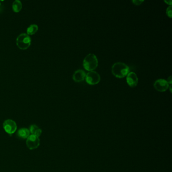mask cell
<instances>
[{
  "label": "cell",
  "mask_w": 172,
  "mask_h": 172,
  "mask_svg": "<svg viewBox=\"0 0 172 172\" xmlns=\"http://www.w3.org/2000/svg\"><path fill=\"white\" fill-rule=\"evenodd\" d=\"M112 72L116 78H123L130 72V68L124 63L116 62L112 67Z\"/></svg>",
  "instance_id": "1"
},
{
  "label": "cell",
  "mask_w": 172,
  "mask_h": 172,
  "mask_svg": "<svg viewBox=\"0 0 172 172\" xmlns=\"http://www.w3.org/2000/svg\"><path fill=\"white\" fill-rule=\"evenodd\" d=\"M83 66L88 71H94L98 66V59L96 55L92 53L87 55L83 60Z\"/></svg>",
  "instance_id": "2"
},
{
  "label": "cell",
  "mask_w": 172,
  "mask_h": 172,
  "mask_svg": "<svg viewBox=\"0 0 172 172\" xmlns=\"http://www.w3.org/2000/svg\"><path fill=\"white\" fill-rule=\"evenodd\" d=\"M31 39L27 33H21L16 38V45L20 50H27L30 47Z\"/></svg>",
  "instance_id": "3"
},
{
  "label": "cell",
  "mask_w": 172,
  "mask_h": 172,
  "mask_svg": "<svg viewBox=\"0 0 172 172\" xmlns=\"http://www.w3.org/2000/svg\"><path fill=\"white\" fill-rule=\"evenodd\" d=\"M86 82L89 85L94 86L98 84L101 81V76L95 71L88 72L86 74Z\"/></svg>",
  "instance_id": "4"
},
{
  "label": "cell",
  "mask_w": 172,
  "mask_h": 172,
  "mask_svg": "<svg viewBox=\"0 0 172 172\" xmlns=\"http://www.w3.org/2000/svg\"><path fill=\"white\" fill-rule=\"evenodd\" d=\"M3 128L6 132L9 134H12L16 131L17 126L15 121L8 119L4 121Z\"/></svg>",
  "instance_id": "5"
},
{
  "label": "cell",
  "mask_w": 172,
  "mask_h": 172,
  "mask_svg": "<svg viewBox=\"0 0 172 172\" xmlns=\"http://www.w3.org/2000/svg\"><path fill=\"white\" fill-rule=\"evenodd\" d=\"M169 84L167 80L164 79H157L153 84L154 88L157 91L159 92H164L169 89Z\"/></svg>",
  "instance_id": "6"
},
{
  "label": "cell",
  "mask_w": 172,
  "mask_h": 172,
  "mask_svg": "<svg viewBox=\"0 0 172 172\" xmlns=\"http://www.w3.org/2000/svg\"><path fill=\"white\" fill-rule=\"evenodd\" d=\"M40 144V138L36 135H30L26 140V145L30 149L37 148Z\"/></svg>",
  "instance_id": "7"
},
{
  "label": "cell",
  "mask_w": 172,
  "mask_h": 172,
  "mask_svg": "<svg viewBox=\"0 0 172 172\" xmlns=\"http://www.w3.org/2000/svg\"><path fill=\"white\" fill-rule=\"evenodd\" d=\"M126 82L131 87H135L138 83V78L137 74L134 72H130L126 76Z\"/></svg>",
  "instance_id": "8"
},
{
  "label": "cell",
  "mask_w": 172,
  "mask_h": 172,
  "mask_svg": "<svg viewBox=\"0 0 172 172\" xmlns=\"http://www.w3.org/2000/svg\"><path fill=\"white\" fill-rule=\"evenodd\" d=\"M86 72L81 69H79L74 72L73 75V79L76 82H80L83 81L86 76Z\"/></svg>",
  "instance_id": "9"
},
{
  "label": "cell",
  "mask_w": 172,
  "mask_h": 172,
  "mask_svg": "<svg viewBox=\"0 0 172 172\" xmlns=\"http://www.w3.org/2000/svg\"><path fill=\"white\" fill-rule=\"evenodd\" d=\"M30 131L29 129L26 128H22L17 132V136L22 139H27L30 136Z\"/></svg>",
  "instance_id": "10"
},
{
  "label": "cell",
  "mask_w": 172,
  "mask_h": 172,
  "mask_svg": "<svg viewBox=\"0 0 172 172\" xmlns=\"http://www.w3.org/2000/svg\"><path fill=\"white\" fill-rule=\"evenodd\" d=\"M29 130L32 135H36L38 137H39L42 133V130L36 125H31Z\"/></svg>",
  "instance_id": "11"
},
{
  "label": "cell",
  "mask_w": 172,
  "mask_h": 172,
  "mask_svg": "<svg viewBox=\"0 0 172 172\" xmlns=\"http://www.w3.org/2000/svg\"><path fill=\"white\" fill-rule=\"evenodd\" d=\"M22 8V4L20 1L15 0L13 2L12 4V9L14 12L18 13L21 10Z\"/></svg>",
  "instance_id": "12"
},
{
  "label": "cell",
  "mask_w": 172,
  "mask_h": 172,
  "mask_svg": "<svg viewBox=\"0 0 172 172\" xmlns=\"http://www.w3.org/2000/svg\"><path fill=\"white\" fill-rule=\"evenodd\" d=\"M38 30V26L36 24H31L27 28V34L29 36L35 35Z\"/></svg>",
  "instance_id": "13"
},
{
  "label": "cell",
  "mask_w": 172,
  "mask_h": 172,
  "mask_svg": "<svg viewBox=\"0 0 172 172\" xmlns=\"http://www.w3.org/2000/svg\"><path fill=\"white\" fill-rule=\"evenodd\" d=\"M172 6H169L166 10V14L169 18H172Z\"/></svg>",
  "instance_id": "14"
},
{
  "label": "cell",
  "mask_w": 172,
  "mask_h": 172,
  "mask_svg": "<svg viewBox=\"0 0 172 172\" xmlns=\"http://www.w3.org/2000/svg\"><path fill=\"white\" fill-rule=\"evenodd\" d=\"M144 2V1L143 0H133L132 1V2L135 5H140Z\"/></svg>",
  "instance_id": "15"
},
{
  "label": "cell",
  "mask_w": 172,
  "mask_h": 172,
  "mask_svg": "<svg viewBox=\"0 0 172 172\" xmlns=\"http://www.w3.org/2000/svg\"><path fill=\"white\" fill-rule=\"evenodd\" d=\"M167 81H168V82L169 84V85H172V76H169V77L168 78V80H167Z\"/></svg>",
  "instance_id": "16"
},
{
  "label": "cell",
  "mask_w": 172,
  "mask_h": 172,
  "mask_svg": "<svg viewBox=\"0 0 172 172\" xmlns=\"http://www.w3.org/2000/svg\"><path fill=\"white\" fill-rule=\"evenodd\" d=\"M165 3H167L168 5H169V6H172V1L171 0H169V1H164Z\"/></svg>",
  "instance_id": "17"
},
{
  "label": "cell",
  "mask_w": 172,
  "mask_h": 172,
  "mask_svg": "<svg viewBox=\"0 0 172 172\" xmlns=\"http://www.w3.org/2000/svg\"><path fill=\"white\" fill-rule=\"evenodd\" d=\"M0 6H1V2H0Z\"/></svg>",
  "instance_id": "18"
}]
</instances>
